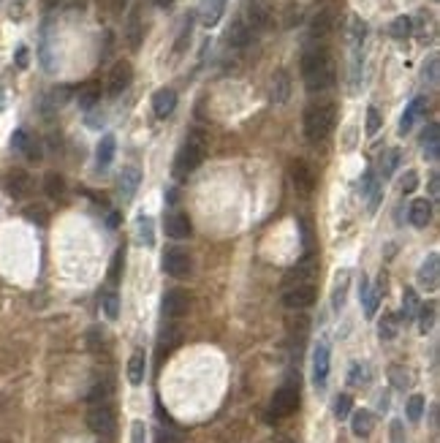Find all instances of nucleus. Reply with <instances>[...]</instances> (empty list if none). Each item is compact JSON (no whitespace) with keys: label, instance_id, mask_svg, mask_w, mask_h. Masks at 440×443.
Here are the masks:
<instances>
[{"label":"nucleus","instance_id":"f257e3e1","mask_svg":"<svg viewBox=\"0 0 440 443\" xmlns=\"http://www.w3.org/2000/svg\"><path fill=\"white\" fill-rule=\"evenodd\" d=\"M302 79H304V88L310 93H323L335 85L337 69L332 54L326 49H310L302 57Z\"/></svg>","mask_w":440,"mask_h":443},{"label":"nucleus","instance_id":"f03ea898","mask_svg":"<svg viewBox=\"0 0 440 443\" xmlns=\"http://www.w3.org/2000/svg\"><path fill=\"white\" fill-rule=\"evenodd\" d=\"M207 155V134L204 131H194L188 136V142L179 147L174 158V177L185 179L188 175H194L196 169L201 166V160Z\"/></svg>","mask_w":440,"mask_h":443},{"label":"nucleus","instance_id":"7ed1b4c3","mask_svg":"<svg viewBox=\"0 0 440 443\" xmlns=\"http://www.w3.org/2000/svg\"><path fill=\"white\" fill-rule=\"evenodd\" d=\"M337 123V109L332 104H316L304 112V136L310 142H323Z\"/></svg>","mask_w":440,"mask_h":443},{"label":"nucleus","instance_id":"20e7f679","mask_svg":"<svg viewBox=\"0 0 440 443\" xmlns=\"http://www.w3.org/2000/svg\"><path fill=\"white\" fill-rule=\"evenodd\" d=\"M299 384L294 386V384H285L280 389L272 394V403H269V413H272V419H285V416H294L297 410H299Z\"/></svg>","mask_w":440,"mask_h":443},{"label":"nucleus","instance_id":"39448f33","mask_svg":"<svg viewBox=\"0 0 440 443\" xmlns=\"http://www.w3.org/2000/svg\"><path fill=\"white\" fill-rule=\"evenodd\" d=\"M88 427L95 432V435H114V427H117V416H114V410L112 406H106V403H95V406L90 408L88 413Z\"/></svg>","mask_w":440,"mask_h":443},{"label":"nucleus","instance_id":"423d86ee","mask_svg":"<svg viewBox=\"0 0 440 443\" xmlns=\"http://www.w3.org/2000/svg\"><path fill=\"white\" fill-rule=\"evenodd\" d=\"M163 269H166L172 278H191V272H194V259H191L188 250L169 248L163 253Z\"/></svg>","mask_w":440,"mask_h":443},{"label":"nucleus","instance_id":"0eeeda50","mask_svg":"<svg viewBox=\"0 0 440 443\" xmlns=\"http://www.w3.org/2000/svg\"><path fill=\"white\" fill-rule=\"evenodd\" d=\"M318 297V288L310 280L307 283H297V285H288L285 294H283V305L291 307V310H304L310 307Z\"/></svg>","mask_w":440,"mask_h":443},{"label":"nucleus","instance_id":"6e6552de","mask_svg":"<svg viewBox=\"0 0 440 443\" xmlns=\"http://www.w3.org/2000/svg\"><path fill=\"white\" fill-rule=\"evenodd\" d=\"M191 310V294L185 288H172L163 297V316L169 319H182Z\"/></svg>","mask_w":440,"mask_h":443},{"label":"nucleus","instance_id":"1a4fd4ad","mask_svg":"<svg viewBox=\"0 0 440 443\" xmlns=\"http://www.w3.org/2000/svg\"><path fill=\"white\" fill-rule=\"evenodd\" d=\"M131 79H133V66L128 60H117L109 71V85H106L109 95H123L128 85H131Z\"/></svg>","mask_w":440,"mask_h":443},{"label":"nucleus","instance_id":"9d476101","mask_svg":"<svg viewBox=\"0 0 440 443\" xmlns=\"http://www.w3.org/2000/svg\"><path fill=\"white\" fill-rule=\"evenodd\" d=\"M247 28L250 30H266V28H272V8H269V3L264 0H250L247 3Z\"/></svg>","mask_w":440,"mask_h":443},{"label":"nucleus","instance_id":"9b49d317","mask_svg":"<svg viewBox=\"0 0 440 443\" xmlns=\"http://www.w3.org/2000/svg\"><path fill=\"white\" fill-rule=\"evenodd\" d=\"M416 280L422 285L424 291H438V283H440V259L438 253H429L427 259H424V264L419 266V275H416Z\"/></svg>","mask_w":440,"mask_h":443},{"label":"nucleus","instance_id":"f8f14e48","mask_svg":"<svg viewBox=\"0 0 440 443\" xmlns=\"http://www.w3.org/2000/svg\"><path fill=\"white\" fill-rule=\"evenodd\" d=\"M326 378H329V345L321 340L313 351V384H316V389L326 386Z\"/></svg>","mask_w":440,"mask_h":443},{"label":"nucleus","instance_id":"ddd939ff","mask_svg":"<svg viewBox=\"0 0 440 443\" xmlns=\"http://www.w3.org/2000/svg\"><path fill=\"white\" fill-rule=\"evenodd\" d=\"M11 147L14 150H19L25 158L30 160V163H38L41 160V142L35 139V136H30L28 131H14V136H11Z\"/></svg>","mask_w":440,"mask_h":443},{"label":"nucleus","instance_id":"4468645a","mask_svg":"<svg viewBox=\"0 0 440 443\" xmlns=\"http://www.w3.org/2000/svg\"><path fill=\"white\" fill-rule=\"evenodd\" d=\"M291 182H294V188L299 191V194H313V188H316V177H313V172H310V166L304 163V160H294L291 163Z\"/></svg>","mask_w":440,"mask_h":443},{"label":"nucleus","instance_id":"2eb2a0df","mask_svg":"<svg viewBox=\"0 0 440 443\" xmlns=\"http://www.w3.org/2000/svg\"><path fill=\"white\" fill-rule=\"evenodd\" d=\"M166 234L172 237V240H188L191 234H194V223H191V218L185 213H169L166 215Z\"/></svg>","mask_w":440,"mask_h":443},{"label":"nucleus","instance_id":"dca6fc26","mask_svg":"<svg viewBox=\"0 0 440 443\" xmlns=\"http://www.w3.org/2000/svg\"><path fill=\"white\" fill-rule=\"evenodd\" d=\"M359 297H362V302H364V313H367V319H372V316L378 313L381 297H383V285H375V288H370L367 278H362V283H359Z\"/></svg>","mask_w":440,"mask_h":443},{"label":"nucleus","instance_id":"f3484780","mask_svg":"<svg viewBox=\"0 0 440 443\" xmlns=\"http://www.w3.org/2000/svg\"><path fill=\"white\" fill-rule=\"evenodd\" d=\"M223 14H226V0H204L198 8V22L204 28H215Z\"/></svg>","mask_w":440,"mask_h":443},{"label":"nucleus","instance_id":"a211bd4d","mask_svg":"<svg viewBox=\"0 0 440 443\" xmlns=\"http://www.w3.org/2000/svg\"><path fill=\"white\" fill-rule=\"evenodd\" d=\"M174 109H177V93L172 88H160L158 93L153 95V112L158 114L160 120H166Z\"/></svg>","mask_w":440,"mask_h":443},{"label":"nucleus","instance_id":"6ab92c4d","mask_svg":"<svg viewBox=\"0 0 440 443\" xmlns=\"http://www.w3.org/2000/svg\"><path fill=\"white\" fill-rule=\"evenodd\" d=\"M30 188H33V179L28 172H22V169H14L8 177H6V191L14 196V199H22V196L30 194Z\"/></svg>","mask_w":440,"mask_h":443},{"label":"nucleus","instance_id":"aec40b11","mask_svg":"<svg viewBox=\"0 0 440 443\" xmlns=\"http://www.w3.org/2000/svg\"><path fill=\"white\" fill-rule=\"evenodd\" d=\"M141 185V172L139 166H125L123 175H120V196H123V201H131L136 191H139Z\"/></svg>","mask_w":440,"mask_h":443},{"label":"nucleus","instance_id":"412c9836","mask_svg":"<svg viewBox=\"0 0 440 443\" xmlns=\"http://www.w3.org/2000/svg\"><path fill=\"white\" fill-rule=\"evenodd\" d=\"M144 372H147V354L144 348H136L131 359H128V384L131 386H141L144 384Z\"/></svg>","mask_w":440,"mask_h":443},{"label":"nucleus","instance_id":"4be33fe9","mask_svg":"<svg viewBox=\"0 0 440 443\" xmlns=\"http://www.w3.org/2000/svg\"><path fill=\"white\" fill-rule=\"evenodd\" d=\"M351 430L356 438H367L375 430V413L362 408V410H351Z\"/></svg>","mask_w":440,"mask_h":443},{"label":"nucleus","instance_id":"5701e85b","mask_svg":"<svg viewBox=\"0 0 440 443\" xmlns=\"http://www.w3.org/2000/svg\"><path fill=\"white\" fill-rule=\"evenodd\" d=\"M408 220L416 226V229H427V223L432 220V201L427 199H416L408 210Z\"/></svg>","mask_w":440,"mask_h":443},{"label":"nucleus","instance_id":"b1692460","mask_svg":"<svg viewBox=\"0 0 440 443\" xmlns=\"http://www.w3.org/2000/svg\"><path fill=\"white\" fill-rule=\"evenodd\" d=\"M422 144H424V155L429 160H438V155H440V125L438 123L427 125V131H424V136H422Z\"/></svg>","mask_w":440,"mask_h":443},{"label":"nucleus","instance_id":"393cba45","mask_svg":"<svg viewBox=\"0 0 440 443\" xmlns=\"http://www.w3.org/2000/svg\"><path fill=\"white\" fill-rule=\"evenodd\" d=\"M424 112H427V98H424V95L413 98V101L408 104L405 112H403V120H400V134H408V131L413 128V123H416V117H419V114H424Z\"/></svg>","mask_w":440,"mask_h":443},{"label":"nucleus","instance_id":"a878e982","mask_svg":"<svg viewBox=\"0 0 440 443\" xmlns=\"http://www.w3.org/2000/svg\"><path fill=\"white\" fill-rule=\"evenodd\" d=\"M332 28H335V14H332L329 8H321L316 17H313V22H310V33H313L316 38L329 36Z\"/></svg>","mask_w":440,"mask_h":443},{"label":"nucleus","instance_id":"bb28decb","mask_svg":"<svg viewBox=\"0 0 440 443\" xmlns=\"http://www.w3.org/2000/svg\"><path fill=\"white\" fill-rule=\"evenodd\" d=\"M250 36H253V30L247 28L242 19H237V22L229 28V33H226V44H229V47H237V49H242V47L250 44Z\"/></svg>","mask_w":440,"mask_h":443},{"label":"nucleus","instance_id":"cd10ccee","mask_svg":"<svg viewBox=\"0 0 440 443\" xmlns=\"http://www.w3.org/2000/svg\"><path fill=\"white\" fill-rule=\"evenodd\" d=\"M76 101H79V107L82 109H93L98 101H101V82H85L79 93H76Z\"/></svg>","mask_w":440,"mask_h":443},{"label":"nucleus","instance_id":"c85d7f7f","mask_svg":"<svg viewBox=\"0 0 440 443\" xmlns=\"http://www.w3.org/2000/svg\"><path fill=\"white\" fill-rule=\"evenodd\" d=\"M44 191H47V196H49V199H54V201H63V199H66V194H69L63 175L49 172V175L44 177Z\"/></svg>","mask_w":440,"mask_h":443},{"label":"nucleus","instance_id":"c756f323","mask_svg":"<svg viewBox=\"0 0 440 443\" xmlns=\"http://www.w3.org/2000/svg\"><path fill=\"white\" fill-rule=\"evenodd\" d=\"M288 95H291V79H288L285 71H278L272 76V101L275 104H285Z\"/></svg>","mask_w":440,"mask_h":443},{"label":"nucleus","instance_id":"7c9ffc66","mask_svg":"<svg viewBox=\"0 0 440 443\" xmlns=\"http://www.w3.org/2000/svg\"><path fill=\"white\" fill-rule=\"evenodd\" d=\"M136 237L144 248H153L155 245V226H153V218L150 215H139L136 218Z\"/></svg>","mask_w":440,"mask_h":443},{"label":"nucleus","instance_id":"2f4dec72","mask_svg":"<svg viewBox=\"0 0 440 443\" xmlns=\"http://www.w3.org/2000/svg\"><path fill=\"white\" fill-rule=\"evenodd\" d=\"M114 150H117V139L112 134H106L104 139L98 142V150H95V158H98V166L106 169L112 160H114Z\"/></svg>","mask_w":440,"mask_h":443},{"label":"nucleus","instance_id":"473e14b6","mask_svg":"<svg viewBox=\"0 0 440 443\" xmlns=\"http://www.w3.org/2000/svg\"><path fill=\"white\" fill-rule=\"evenodd\" d=\"M400 160H403V153H400L397 147H391V150H386V153L381 155V160H378V169H381V175H383V179L391 177V175L397 172Z\"/></svg>","mask_w":440,"mask_h":443},{"label":"nucleus","instance_id":"72a5a7b5","mask_svg":"<svg viewBox=\"0 0 440 443\" xmlns=\"http://www.w3.org/2000/svg\"><path fill=\"white\" fill-rule=\"evenodd\" d=\"M125 36H128V47H131V49H139L141 38H144V30H141V19L136 11H133L131 19H128V30H125Z\"/></svg>","mask_w":440,"mask_h":443},{"label":"nucleus","instance_id":"f704fd0d","mask_svg":"<svg viewBox=\"0 0 440 443\" xmlns=\"http://www.w3.org/2000/svg\"><path fill=\"white\" fill-rule=\"evenodd\" d=\"M337 275H340V278H337L335 291H332V307H335V310H340V307H343V302H345V291H348V275H351V272H348V269H340Z\"/></svg>","mask_w":440,"mask_h":443},{"label":"nucleus","instance_id":"c9c22d12","mask_svg":"<svg viewBox=\"0 0 440 443\" xmlns=\"http://www.w3.org/2000/svg\"><path fill=\"white\" fill-rule=\"evenodd\" d=\"M400 321H403V316H397V313H386L383 321H381V326H378V335H381V340H391V337L397 335Z\"/></svg>","mask_w":440,"mask_h":443},{"label":"nucleus","instance_id":"e433bc0d","mask_svg":"<svg viewBox=\"0 0 440 443\" xmlns=\"http://www.w3.org/2000/svg\"><path fill=\"white\" fill-rule=\"evenodd\" d=\"M388 378H391V384H394L397 389H405V386L413 384V375L408 372V367H400V365L388 367Z\"/></svg>","mask_w":440,"mask_h":443},{"label":"nucleus","instance_id":"4c0bfd02","mask_svg":"<svg viewBox=\"0 0 440 443\" xmlns=\"http://www.w3.org/2000/svg\"><path fill=\"white\" fill-rule=\"evenodd\" d=\"M388 33L394 38H408L410 33H413V22H410V17H397L394 22H391V28H388Z\"/></svg>","mask_w":440,"mask_h":443},{"label":"nucleus","instance_id":"58836bf2","mask_svg":"<svg viewBox=\"0 0 440 443\" xmlns=\"http://www.w3.org/2000/svg\"><path fill=\"white\" fill-rule=\"evenodd\" d=\"M348 384H351V386H367V384H370V370L356 362L351 367V375H348Z\"/></svg>","mask_w":440,"mask_h":443},{"label":"nucleus","instance_id":"ea45409f","mask_svg":"<svg viewBox=\"0 0 440 443\" xmlns=\"http://www.w3.org/2000/svg\"><path fill=\"white\" fill-rule=\"evenodd\" d=\"M353 410V397L351 394H337L335 397V416L337 419H348Z\"/></svg>","mask_w":440,"mask_h":443},{"label":"nucleus","instance_id":"a19ab883","mask_svg":"<svg viewBox=\"0 0 440 443\" xmlns=\"http://www.w3.org/2000/svg\"><path fill=\"white\" fill-rule=\"evenodd\" d=\"M25 218L33 220V223H38V226H47V223H49V213H47L44 204H30V207L25 210Z\"/></svg>","mask_w":440,"mask_h":443},{"label":"nucleus","instance_id":"79ce46f5","mask_svg":"<svg viewBox=\"0 0 440 443\" xmlns=\"http://www.w3.org/2000/svg\"><path fill=\"white\" fill-rule=\"evenodd\" d=\"M432 324H435V305L429 302V305H424L419 310V329H422V335H427L432 329Z\"/></svg>","mask_w":440,"mask_h":443},{"label":"nucleus","instance_id":"37998d69","mask_svg":"<svg viewBox=\"0 0 440 443\" xmlns=\"http://www.w3.org/2000/svg\"><path fill=\"white\" fill-rule=\"evenodd\" d=\"M422 416H424V397L422 394H413L408 400V419L416 425V422H422Z\"/></svg>","mask_w":440,"mask_h":443},{"label":"nucleus","instance_id":"c03bdc74","mask_svg":"<svg viewBox=\"0 0 440 443\" xmlns=\"http://www.w3.org/2000/svg\"><path fill=\"white\" fill-rule=\"evenodd\" d=\"M419 310V297L413 288H405V297H403V319H413Z\"/></svg>","mask_w":440,"mask_h":443},{"label":"nucleus","instance_id":"a18cd8bd","mask_svg":"<svg viewBox=\"0 0 440 443\" xmlns=\"http://www.w3.org/2000/svg\"><path fill=\"white\" fill-rule=\"evenodd\" d=\"M123 266H125V250L120 248L117 253H114L112 266H109V280H112V283H117V280L123 278Z\"/></svg>","mask_w":440,"mask_h":443},{"label":"nucleus","instance_id":"49530a36","mask_svg":"<svg viewBox=\"0 0 440 443\" xmlns=\"http://www.w3.org/2000/svg\"><path fill=\"white\" fill-rule=\"evenodd\" d=\"M104 313L109 319H117L120 316V297H117V291L104 294Z\"/></svg>","mask_w":440,"mask_h":443},{"label":"nucleus","instance_id":"de8ad7c7","mask_svg":"<svg viewBox=\"0 0 440 443\" xmlns=\"http://www.w3.org/2000/svg\"><path fill=\"white\" fill-rule=\"evenodd\" d=\"M131 443H147V425L141 419L131 425Z\"/></svg>","mask_w":440,"mask_h":443},{"label":"nucleus","instance_id":"09e8293b","mask_svg":"<svg viewBox=\"0 0 440 443\" xmlns=\"http://www.w3.org/2000/svg\"><path fill=\"white\" fill-rule=\"evenodd\" d=\"M378 131H381V112H378L375 107H370L367 109V134L375 136Z\"/></svg>","mask_w":440,"mask_h":443},{"label":"nucleus","instance_id":"8fccbe9b","mask_svg":"<svg viewBox=\"0 0 440 443\" xmlns=\"http://www.w3.org/2000/svg\"><path fill=\"white\" fill-rule=\"evenodd\" d=\"M419 188V175L416 172H408L405 177H403V194H413Z\"/></svg>","mask_w":440,"mask_h":443},{"label":"nucleus","instance_id":"3c124183","mask_svg":"<svg viewBox=\"0 0 440 443\" xmlns=\"http://www.w3.org/2000/svg\"><path fill=\"white\" fill-rule=\"evenodd\" d=\"M391 443H405V427L400 419L391 422Z\"/></svg>","mask_w":440,"mask_h":443},{"label":"nucleus","instance_id":"603ef678","mask_svg":"<svg viewBox=\"0 0 440 443\" xmlns=\"http://www.w3.org/2000/svg\"><path fill=\"white\" fill-rule=\"evenodd\" d=\"M424 79H429L432 85L438 82V57H429V66H424Z\"/></svg>","mask_w":440,"mask_h":443},{"label":"nucleus","instance_id":"864d4df0","mask_svg":"<svg viewBox=\"0 0 440 443\" xmlns=\"http://www.w3.org/2000/svg\"><path fill=\"white\" fill-rule=\"evenodd\" d=\"M90 348H93V351H98V345H104V329H98V326H95V329H90Z\"/></svg>","mask_w":440,"mask_h":443},{"label":"nucleus","instance_id":"5fc2aeb1","mask_svg":"<svg viewBox=\"0 0 440 443\" xmlns=\"http://www.w3.org/2000/svg\"><path fill=\"white\" fill-rule=\"evenodd\" d=\"M8 14H11V19H22V14H25V0H11Z\"/></svg>","mask_w":440,"mask_h":443},{"label":"nucleus","instance_id":"6e6d98bb","mask_svg":"<svg viewBox=\"0 0 440 443\" xmlns=\"http://www.w3.org/2000/svg\"><path fill=\"white\" fill-rule=\"evenodd\" d=\"M28 63H30V52H28V47H19L17 49V66L19 69H28Z\"/></svg>","mask_w":440,"mask_h":443},{"label":"nucleus","instance_id":"4d7b16f0","mask_svg":"<svg viewBox=\"0 0 440 443\" xmlns=\"http://www.w3.org/2000/svg\"><path fill=\"white\" fill-rule=\"evenodd\" d=\"M106 3V8L112 11V14H123V8H125V3L128 0H104Z\"/></svg>","mask_w":440,"mask_h":443},{"label":"nucleus","instance_id":"13d9d810","mask_svg":"<svg viewBox=\"0 0 440 443\" xmlns=\"http://www.w3.org/2000/svg\"><path fill=\"white\" fill-rule=\"evenodd\" d=\"M438 185H440L438 175H432V179H429V194H432V196H438V194H440V188H438Z\"/></svg>","mask_w":440,"mask_h":443},{"label":"nucleus","instance_id":"bf43d9fd","mask_svg":"<svg viewBox=\"0 0 440 443\" xmlns=\"http://www.w3.org/2000/svg\"><path fill=\"white\" fill-rule=\"evenodd\" d=\"M153 3H155L158 8H172V6H174V0H153Z\"/></svg>","mask_w":440,"mask_h":443},{"label":"nucleus","instance_id":"052dcab7","mask_svg":"<svg viewBox=\"0 0 440 443\" xmlns=\"http://www.w3.org/2000/svg\"><path fill=\"white\" fill-rule=\"evenodd\" d=\"M269 443H297V441H291V438H275V441H269Z\"/></svg>","mask_w":440,"mask_h":443}]
</instances>
